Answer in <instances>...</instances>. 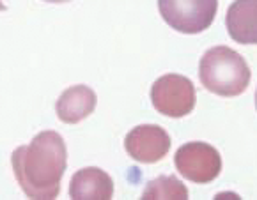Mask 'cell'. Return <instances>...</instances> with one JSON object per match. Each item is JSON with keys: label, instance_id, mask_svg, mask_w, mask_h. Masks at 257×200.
Returning <instances> with one entry per match:
<instances>
[{"label": "cell", "instance_id": "obj_2", "mask_svg": "<svg viewBox=\"0 0 257 200\" xmlns=\"http://www.w3.org/2000/svg\"><path fill=\"white\" fill-rule=\"evenodd\" d=\"M199 76L209 92L223 98H234L246 91L252 73L246 61L236 50L215 46L202 55Z\"/></svg>", "mask_w": 257, "mask_h": 200}, {"label": "cell", "instance_id": "obj_8", "mask_svg": "<svg viewBox=\"0 0 257 200\" xmlns=\"http://www.w3.org/2000/svg\"><path fill=\"white\" fill-rule=\"evenodd\" d=\"M98 96L87 85H75V87L66 89L57 99V115L66 124H76L89 117L96 108Z\"/></svg>", "mask_w": 257, "mask_h": 200}, {"label": "cell", "instance_id": "obj_13", "mask_svg": "<svg viewBox=\"0 0 257 200\" xmlns=\"http://www.w3.org/2000/svg\"><path fill=\"white\" fill-rule=\"evenodd\" d=\"M255 106H257V92H255Z\"/></svg>", "mask_w": 257, "mask_h": 200}, {"label": "cell", "instance_id": "obj_9", "mask_svg": "<svg viewBox=\"0 0 257 200\" xmlns=\"http://www.w3.org/2000/svg\"><path fill=\"white\" fill-rule=\"evenodd\" d=\"M113 195V181L105 170L98 166H87L78 170L69 184V196L76 200L99 198L108 200Z\"/></svg>", "mask_w": 257, "mask_h": 200}, {"label": "cell", "instance_id": "obj_10", "mask_svg": "<svg viewBox=\"0 0 257 200\" xmlns=\"http://www.w3.org/2000/svg\"><path fill=\"white\" fill-rule=\"evenodd\" d=\"M142 198H188V189L174 175H162L148 182V188L142 193Z\"/></svg>", "mask_w": 257, "mask_h": 200}, {"label": "cell", "instance_id": "obj_1", "mask_svg": "<svg viewBox=\"0 0 257 200\" xmlns=\"http://www.w3.org/2000/svg\"><path fill=\"white\" fill-rule=\"evenodd\" d=\"M20 188L29 198L52 200L61 193V181L68 165L66 142L55 131H41L29 145L11 154Z\"/></svg>", "mask_w": 257, "mask_h": 200}, {"label": "cell", "instance_id": "obj_3", "mask_svg": "<svg viewBox=\"0 0 257 200\" xmlns=\"http://www.w3.org/2000/svg\"><path fill=\"white\" fill-rule=\"evenodd\" d=\"M162 18L183 34H199L213 23L218 0H158Z\"/></svg>", "mask_w": 257, "mask_h": 200}, {"label": "cell", "instance_id": "obj_12", "mask_svg": "<svg viewBox=\"0 0 257 200\" xmlns=\"http://www.w3.org/2000/svg\"><path fill=\"white\" fill-rule=\"evenodd\" d=\"M2 9H4V4H2V0H0V11H2Z\"/></svg>", "mask_w": 257, "mask_h": 200}, {"label": "cell", "instance_id": "obj_11", "mask_svg": "<svg viewBox=\"0 0 257 200\" xmlns=\"http://www.w3.org/2000/svg\"><path fill=\"white\" fill-rule=\"evenodd\" d=\"M45 2H53V4H61V2H69V0H45Z\"/></svg>", "mask_w": 257, "mask_h": 200}, {"label": "cell", "instance_id": "obj_4", "mask_svg": "<svg viewBox=\"0 0 257 200\" xmlns=\"http://www.w3.org/2000/svg\"><path fill=\"white\" fill-rule=\"evenodd\" d=\"M151 103L156 112L167 117H185L195 108V87L190 78L181 75H163L153 83Z\"/></svg>", "mask_w": 257, "mask_h": 200}, {"label": "cell", "instance_id": "obj_7", "mask_svg": "<svg viewBox=\"0 0 257 200\" xmlns=\"http://www.w3.org/2000/svg\"><path fill=\"white\" fill-rule=\"evenodd\" d=\"M229 36L239 45H257V0H234L227 9Z\"/></svg>", "mask_w": 257, "mask_h": 200}, {"label": "cell", "instance_id": "obj_6", "mask_svg": "<svg viewBox=\"0 0 257 200\" xmlns=\"http://www.w3.org/2000/svg\"><path fill=\"white\" fill-rule=\"evenodd\" d=\"M124 147L135 161L156 163L162 161L170 151V136L156 124H140L128 133Z\"/></svg>", "mask_w": 257, "mask_h": 200}, {"label": "cell", "instance_id": "obj_5", "mask_svg": "<svg viewBox=\"0 0 257 200\" xmlns=\"http://www.w3.org/2000/svg\"><path fill=\"white\" fill-rule=\"evenodd\" d=\"M178 172L195 184H208L222 172V156L206 142H188L174 156Z\"/></svg>", "mask_w": 257, "mask_h": 200}]
</instances>
